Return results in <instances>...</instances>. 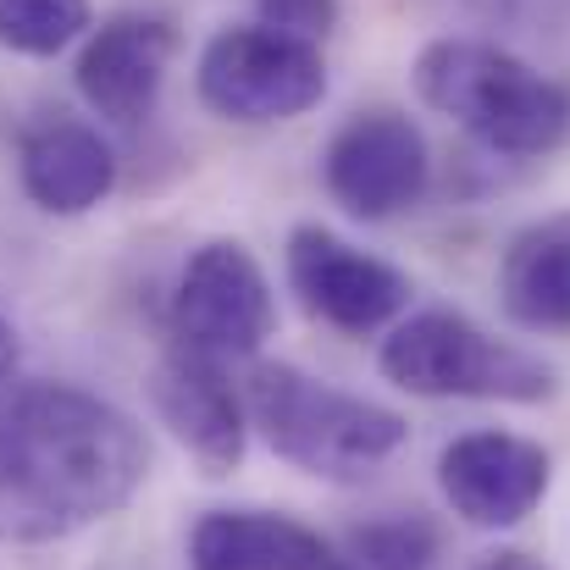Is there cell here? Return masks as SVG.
I'll list each match as a JSON object with an SVG mask.
<instances>
[{"instance_id":"cell-6","label":"cell","mask_w":570,"mask_h":570,"mask_svg":"<svg viewBox=\"0 0 570 570\" xmlns=\"http://www.w3.org/2000/svg\"><path fill=\"white\" fill-rule=\"evenodd\" d=\"M277 327V299L272 283L261 272V261L249 255V244L238 238H210L199 244L178 277L173 294V333L178 344L205 350V355H255Z\"/></svg>"},{"instance_id":"cell-13","label":"cell","mask_w":570,"mask_h":570,"mask_svg":"<svg viewBox=\"0 0 570 570\" xmlns=\"http://www.w3.org/2000/svg\"><path fill=\"white\" fill-rule=\"evenodd\" d=\"M499 305L527 333H570V210L527 222L504 244Z\"/></svg>"},{"instance_id":"cell-5","label":"cell","mask_w":570,"mask_h":570,"mask_svg":"<svg viewBox=\"0 0 570 570\" xmlns=\"http://www.w3.org/2000/svg\"><path fill=\"white\" fill-rule=\"evenodd\" d=\"M194 89L227 122H294L327 95V61L322 45L288 39L266 22H233L205 39Z\"/></svg>"},{"instance_id":"cell-7","label":"cell","mask_w":570,"mask_h":570,"mask_svg":"<svg viewBox=\"0 0 570 570\" xmlns=\"http://www.w3.org/2000/svg\"><path fill=\"white\" fill-rule=\"evenodd\" d=\"M432 178V156L421 128L404 111H355L322 150V184L355 216V222H387L410 210Z\"/></svg>"},{"instance_id":"cell-8","label":"cell","mask_w":570,"mask_h":570,"mask_svg":"<svg viewBox=\"0 0 570 570\" xmlns=\"http://www.w3.org/2000/svg\"><path fill=\"white\" fill-rule=\"evenodd\" d=\"M288 283L316 322H327L333 333H350V338L377 333L410 305V277L399 266L355 249L350 238H338L316 222L288 233Z\"/></svg>"},{"instance_id":"cell-4","label":"cell","mask_w":570,"mask_h":570,"mask_svg":"<svg viewBox=\"0 0 570 570\" xmlns=\"http://www.w3.org/2000/svg\"><path fill=\"white\" fill-rule=\"evenodd\" d=\"M382 377L415 399H504L543 404L560 393V372L454 311H421L382 338Z\"/></svg>"},{"instance_id":"cell-17","label":"cell","mask_w":570,"mask_h":570,"mask_svg":"<svg viewBox=\"0 0 570 570\" xmlns=\"http://www.w3.org/2000/svg\"><path fill=\"white\" fill-rule=\"evenodd\" d=\"M471 570H549V566H543V560H532V554H521V549H499V554L476 560Z\"/></svg>"},{"instance_id":"cell-3","label":"cell","mask_w":570,"mask_h":570,"mask_svg":"<svg viewBox=\"0 0 570 570\" xmlns=\"http://www.w3.org/2000/svg\"><path fill=\"white\" fill-rule=\"evenodd\" d=\"M244 410L277 460H288L322 482H366L410 438L399 410L361 399V393H344L288 361H266L249 372Z\"/></svg>"},{"instance_id":"cell-19","label":"cell","mask_w":570,"mask_h":570,"mask_svg":"<svg viewBox=\"0 0 570 570\" xmlns=\"http://www.w3.org/2000/svg\"><path fill=\"white\" fill-rule=\"evenodd\" d=\"M316 570H382V566H372V560H361L355 549H344V554H327Z\"/></svg>"},{"instance_id":"cell-14","label":"cell","mask_w":570,"mask_h":570,"mask_svg":"<svg viewBox=\"0 0 570 570\" xmlns=\"http://www.w3.org/2000/svg\"><path fill=\"white\" fill-rule=\"evenodd\" d=\"M333 549L277 510H210L189 532V570H316Z\"/></svg>"},{"instance_id":"cell-2","label":"cell","mask_w":570,"mask_h":570,"mask_svg":"<svg viewBox=\"0 0 570 570\" xmlns=\"http://www.w3.org/2000/svg\"><path fill=\"white\" fill-rule=\"evenodd\" d=\"M415 95L460 122L493 156H549L570 139V89L488 39H432L415 67Z\"/></svg>"},{"instance_id":"cell-18","label":"cell","mask_w":570,"mask_h":570,"mask_svg":"<svg viewBox=\"0 0 570 570\" xmlns=\"http://www.w3.org/2000/svg\"><path fill=\"white\" fill-rule=\"evenodd\" d=\"M17 355H22V350H17V327H11V322L0 316V382L17 372Z\"/></svg>"},{"instance_id":"cell-10","label":"cell","mask_w":570,"mask_h":570,"mask_svg":"<svg viewBox=\"0 0 570 570\" xmlns=\"http://www.w3.org/2000/svg\"><path fill=\"white\" fill-rule=\"evenodd\" d=\"M173 50H178V33L161 17L122 11V17L100 22L83 39L72 83H78V95H83V106L95 117H106L117 128H134V122H145L156 111Z\"/></svg>"},{"instance_id":"cell-11","label":"cell","mask_w":570,"mask_h":570,"mask_svg":"<svg viewBox=\"0 0 570 570\" xmlns=\"http://www.w3.org/2000/svg\"><path fill=\"white\" fill-rule=\"evenodd\" d=\"M150 399L156 415L173 426V438L199 460L205 476H227L244 460V399L233 393V382L222 377L216 355L178 344L173 355H161V366L150 372Z\"/></svg>"},{"instance_id":"cell-9","label":"cell","mask_w":570,"mask_h":570,"mask_svg":"<svg viewBox=\"0 0 570 570\" xmlns=\"http://www.w3.org/2000/svg\"><path fill=\"white\" fill-rule=\"evenodd\" d=\"M554 482V460L543 443L515 432H465L438 454V488L465 527L504 532L521 527Z\"/></svg>"},{"instance_id":"cell-12","label":"cell","mask_w":570,"mask_h":570,"mask_svg":"<svg viewBox=\"0 0 570 570\" xmlns=\"http://www.w3.org/2000/svg\"><path fill=\"white\" fill-rule=\"evenodd\" d=\"M17 178L22 194L50 210V216H83L95 210L111 184H117V156L111 145L89 128V122H72V117H50V122H33L17 145Z\"/></svg>"},{"instance_id":"cell-15","label":"cell","mask_w":570,"mask_h":570,"mask_svg":"<svg viewBox=\"0 0 570 570\" xmlns=\"http://www.w3.org/2000/svg\"><path fill=\"white\" fill-rule=\"evenodd\" d=\"M89 28V0H0V45L17 56H56Z\"/></svg>"},{"instance_id":"cell-16","label":"cell","mask_w":570,"mask_h":570,"mask_svg":"<svg viewBox=\"0 0 570 570\" xmlns=\"http://www.w3.org/2000/svg\"><path fill=\"white\" fill-rule=\"evenodd\" d=\"M255 11L266 28L305 39V45H322L338 28V0H255Z\"/></svg>"},{"instance_id":"cell-1","label":"cell","mask_w":570,"mask_h":570,"mask_svg":"<svg viewBox=\"0 0 570 570\" xmlns=\"http://www.w3.org/2000/svg\"><path fill=\"white\" fill-rule=\"evenodd\" d=\"M150 476V438L128 410L67 382L0 404V543H56L117 515Z\"/></svg>"}]
</instances>
